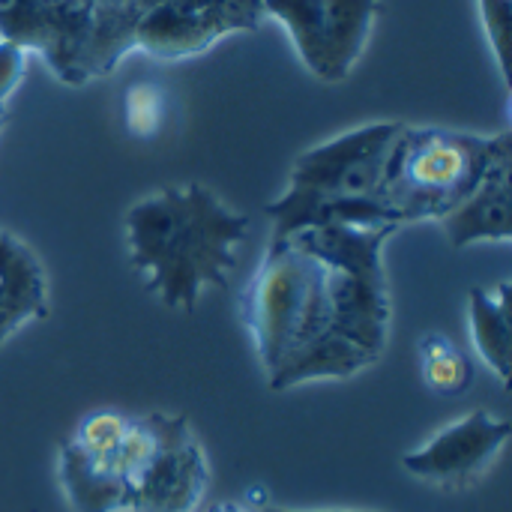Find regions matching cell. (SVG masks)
I'll return each mask as SVG.
<instances>
[{
	"label": "cell",
	"mask_w": 512,
	"mask_h": 512,
	"mask_svg": "<svg viewBox=\"0 0 512 512\" xmlns=\"http://www.w3.org/2000/svg\"><path fill=\"white\" fill-rule=\"evenodd\" d=\"M252 231L201 183L165 186L126 210V252L147 291L174 312H192L210 288H222Z\"/></svg>",
	"instance_id": "cell-1"
},
{
	"label": "cell",
	"mask_w": 512,
	"mask_h": 512,
	"mask_svg": "<svg viewBox=\"0 0 512 512\" xmlns=\"http://www.w3.org/2000/svg\"><path fill=\"white\" fill-rule=\"evenodd\" d=\"M512 156L510 129L498 135H474L456 129H414L405 123L378 198L399 225L438 222L462 204L489 168Z\"/></svg>",
	"instance_id": "cell-2"
},
{
	"label": "cell",
	"mask_w": 512,
	"mask_h": 512,
	"mask_svg": "<svg viewBox=\"0 0 512 512\" xmlns=\"http://www.w3.org/2000/svg\"><path fill=\"white\" fill-rule=\"evenodd\" d=\"M402 129L405 123L399 120L366 123L300 153L285 192L264 207L273 222L267 246H282L297 231L309 228L327 207L378 198Z\"/></svg>",
	"instance_id": "cell-3"
},
{
	"label": "cell",
	"mask_w": 512,
	"mask_h": 512,
	"mask_svg": "<svg viewBox=\"0 0 512 512\" xmlns=\"http://www.w3.org/2000/svg\"><path fill=\"white\" fill-rule=\"evenodd\" d=\"M396 231L399 228L315 225L285 240L324 267L330 330L357 342L375 360L384 357L390 339L393 306L381 255Z\"/></svg>",
	"instance_id": "cell-4"
},
{
	"label": "cell",
	"mask_w": 512,
	"mask_h": 512,
	"mask_svg": "<svg viewBox=\"0 0 512 512\" xmlns=\"http://www.w3.org/2000/svg\"><path fill=\"white\" fill-rule=\"evenodd\" d=\"M240 306L267 378L294 351L330 330L324 267L291 243L267 246Z\"/></svg>",
	"instance_id": "cell-5"
},
{
	"label": "cell",
	"mask_w": 512,
	"mask_h": 512,
	"mask_svg": "<svg viewBox=\"0 0 512 512\" xmlns=\"http://www.w3.org/2000/svg\"><path fill=\"white\" fill-rule=\"evenodd\" d=\"M261 6L288 30L303 66L327 84L354 72L381 12V0H261Z\"/></svg>",
	"instance_id": "cell-6"
},
{
	"label": "cell",
	"mask_w": 512,
	"mask_h": 512,
	"mask_svg": "<svg viewBox=\"0 0 512 512\" xmlns=\"http://www.w3.org/2000/svg\"><path fill=\"white\" fill-rule=\"evenodd\" d=\"M264 21L261 0H159L135 24L132 51L183 60Z\"/></svg>",
	"instance_id": "cell-7"
},
{
	"label": "cell",
	"mask_w": 512,
	"mask_h": 512,
	"mask_svg": "<svg viewBox=\"0 0 512 512\" xmlns=\"http://www.w3.org/2000/svg\"><path fill=\"white\" fill-rule=\"evenodd\" d=\"M87 30V0H0V39L36 51L48 69L72 87L87 84L81 72Z\"/></svg>",
	"instance_id": "cell-8"
},
{
	"label": "cell",
	"mask_w": 512,
	"mask_h": 512,
	"mask_svg": "<svg viewBox=\"0 0 512 512\" xmlns=\"http://www.w3.org/2000/svg\"><path fill=\"white\" fill-rule=\"evenodd\" d=\"M159 450L132 486L129 512H195L207 489V459L183 417L156 414Z\"/></svg>",
	"instance_id": "cell-9"
},
{
	"label": "cell",
	"mask_w": 512,
	"mask_h": 512,
	"mask_svg": "<svg viewBox=\"0 0 512 512\" xmlns=\"http://www.w3.org/2000/svg\"><path fill=\"white\" fill-rule=\"evenodd\" d=\"M510 441V423L489 411H474L402 459V468L432 486H465L489 471Z\"/></svg>",
	"instance_id": "cell-10"
},
{
	"label": "cell",
	"mask_w": 512,
	"mask_h": 512,
	"mask_svg": "<svg viewBox=\"0 0 512 512\" xmlns=\"http://www.w3.org/2000/svg\"><path fill=\"white\" fill-rule=\"evenodd\" d=\"M453 249L477 243H510L512 237V156L495 162L480 186L438 219Z\"/></svg>",
	"instance_id": "cell-11"
},
{
	"label": "cell",
	"mask_w": 512,
	"mask_h": 512,
	"mask_svg": "<svg viewBox=\"0 0 512 512\" xmlns=\"http://www.w3.org/2000/svg\"><path fill=\"white\" fill-rule=\"evenodd\" d=\"M48 315V279L15 234L0 231V348L27 324Z\"/></svg>",
	"instance_id": "cell-12"
},
{
	"label": "cell",
	"mask_w": 512,
	"mask_h": 512,
	"mask_svg": "<svg viewBox=\"0 0 512 512\" xmlns=\"http://www.w3.org/2000/svg\"><path fill=\"white\" fill-rule=\"evenodd\" d=\"M372 363H378V360L366 348H360L357 342L327 330L315 342L294 351L267 378V384H270V390H291V387L312 384V381H342V378L360 375Z\"/></svg>",
	"instance_id": "cell-13"
},
{
	"label": "cell",
	"mask_w": 512,
	"mask_h": 512,
	"mask_svg": "<svg viewBox=\"0 0 512 512\" xmlns=\"http://www.w3.org/2000/svg\"><path fill=\"white\" fill-rule=\"evenodd\" d=\"M90 3V30L81 54L84 81L108 75L132 51L135 24L159 0H87Z\"/></svg>",
	"instance_id": "cell-14"
},
{
	"label": "cell",
	"mask_w": 512,
	"mask_h": 512,
	"mask_svg": "<svg viewBox=\"0 0 512 512\" xmlns=\"http://www.w3.org/2000/svg\"><path fill=\"white\" fill-rule=\"evenodd\" d=\"M60 483L75 512H129V483L108 459H93L72 441L60 453Z\"/></svg>",
	"instance_id": "cell-15"
},
{
	"label": "cell",
	"mask_w": 512,
	"mask_h": 512,
	"mask_svg": "<svg viewBox=\"0 0 512 512\" xmlns=\"http://www.w3.org/2000/svg\"><path fill=\"white\" fill-rule=\"evenodd\" d=\"M468 327L480 360L507 387L512 366L510 282H501L498 288H474L468 294Z\"/></svg>",
	"instance_id": "cell-16"
},
{
	"label": "cell",
	"mask_w": 512,
	"mask_h": 512,
	"mask_svg": "<svg viewBox=\"0 0 512 512\" xmlns=\"http://www.w3.org/2000/svg\"><path fill=\"white\" fill-rule=\"evenodd\" d=\"M420 369L423 381L438 396H462L474 384V363L438 333H426L420 339Z\"/></svg>",
	"instance_id": "cell-17"
},
{
	"label": "cell",
	"mask_w": 512,
	"mask_h": 512,
	"mask_svg": "<svg viewBox=\"0 0 512 512\" xmlns=\"http://www.w3.org/2000/svg\"><path fill=\"white\" fill-rule=\"evenodd\" d=\"M165 120V93L153 81H138L123 93V123L135 138H153Z\"/></svg>",
	"instance_id": "cell-18"
},
{
	"label": "cell",
	"mask_w": 512,
	"mask_h": 512,
	"mask_svg": "<svg viewBox=\"0 0 512 512\" xmlns=\"http://www.w3.org/2000/svg\"><path fill=\"white\" fill-rule=\"evenodd\" d=\"M126 426H129L126 417H120L114 411H96L78 426L72 444L93 459H111L126 435Z\"/></svg>",
	"instance_id": "cell-19"
},
{
	"label": "cell",
	"mask_w": 512,
	"mask_h": 512,
	"mask_svg": "<svg viewBox=\"0 0 512 512\" xmlns=\"http://www.w3.org/2000/svg\"><path fill=\"white\" fill-rule=\"evenodd\" d=\"M480 21L501 69L504 84H510V30H512V0H477Z\"/></svg>",
	"instance_id": "cell-20"
},
{
	"label": "cell",
	"mask_w": 512,
	"mask_h": 512,
	"mask_svg": "<svg viewBox=\"0 0 512 512\" xmlns=\"http://www.w3.org/2000/svg\"><path fill=\"white\" fill-rule=\"evenodd\" d=\"M27 69V51L9 39H0V105L18 90Z\"/></svg>",
	"instance_id": "cell-21"
},
{
	"label": "cell",
	"mask_w": 512,
	"mask_h": 512,
	"mask_svg": "<svg viewBox=\"0 0 512 512\" xmlns=\"http://www.w3.org/2000/svg\"><path fill=\"white\" fill-rule=\"evenodd\" d=\"M210 512H249L246 507H240V504H216Z\"/></svg>",
	"instance_id": "cell-22"
},
{
	"label": "cell",
	"mask_w": 512,
	"mask_h": 512,
	"mask_svg": "<svg viewBox=\"0 0 512 512\" xmlns=\"http://www.w3.org/2000/svg\"><path fill=\"white\" fill-rule=\"evenodd\" d=\"M264 512H297V510H279V507H270V510ZM324 512H339V510H324Z\"/></svg>",
	"instance_id": "cell-23"
}]
</instances>
